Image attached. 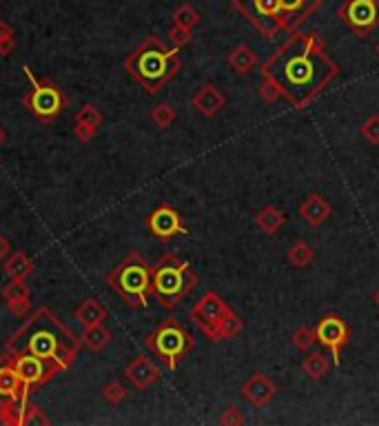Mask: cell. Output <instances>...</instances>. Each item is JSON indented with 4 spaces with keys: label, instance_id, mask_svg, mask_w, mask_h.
Returning <instances> with one entry per match:
<instances>
[{
    "label": "cell",
    "instance_id": "cell-1",
    "mask_svg": "<svg viewBox=\"0 0 379 426\" xmlns=\"http://www.w3.org/2000/svg\"><path fill=\"white\" fill-rule=\"evenodd\" d=\"M337 65L326 56L320 33H293V38L262 65V76L271 78L282 98L304 109L337 76Z\"/></svg>",
    "mask_w": 379,
    "mask_h": 426
},
{
    "label": "cell",
    "instance_id": "cell-2",
    "mask_svg": "<svg viewBox=\"0 0 379 426\" xmlns=\"http://www.w3.org/2000/svg\"><path fill=\"white\" fill-rule=\"evenodd\" d=\"M82 347V337H78L69 326L60 322L52 309H38L27 322H22L18 331H14L5 342L7 353H31L42 360L56 362L60 369H69L76 362Z\"/></svg>",
    "mask_w": 379,
    "mask_h": 426
},
{
    "label": "cell",
    "instance_id": "cell-3",
    "mask_svg": "<svg viewBox=\"0 0 379 426\" xmlns=\"http://www.w3.org/2000/svg\"><path fill=\"white\" fill-rule=\"evenodd\" d=\"M125 69L146 93L153 96L160 91L169 80H173L180 74L182 60L178 54V47L167 50L160 43V38L149 36L136 52L127 56Z\"/></svg>",
    "mask_w": 379,
    "mask_h": 426
},
{
    "label": "cell",
    "instance_id": "cell-4",
    "mask_svg": "<svg viewBox=\"0 0 379 426\" xmlns=\"http://www.w3.org/2000/svg\"><path fill=\"white\" fill-rule=\"evenodd\" d=\"M107 282L114 294L125 302L127 309H146L151 294V266L140 253H129L107 275Z\"/></svg>",
    "mask_w": 379,
    "mask_h": 426
},
{
    "label": "cell",
    "instance_id": "cell-5",
    "mask_svg": "<svg viewBox=\"0 0 379 426\" xmlns=\"http://www.w3.org/2000/svg\"><path fill=\"white\" fill-rule=\"evenodd\" d=\"M198 284V275L193 273L191 264L176 258V255H162L151 266V294L164 309H176Z\"/></svg>",
    "mask_w": 379,
    "mask_h": 426
},
{
    "label": "cell",
    "instance_id": "cell-6",
    "mask_svg": "<svg viewBox=\"0 0 379 426\" xmlns=\"http://www.w3.org/2000/svg\"><path fill=\"white\" fill-rule=\"evenodd\" d=\"M144 347L160 358L169 371H176L193 349V335L176 318H164L151 333H146Z\"/></svg>",
    "mask_w": 379,
    "mask_h": 426
},
{
    "label": "cell",
    "instance_id": "cell-7",
    "mask_svg": "<svg viewBox=\"0 0 379 426\" xmlns=\"http://www.w3.org/2000/svg\"><path fill=\"white\" fill-rule=\"evenodd\" d=\"M22 71L31 84V89L22 98L24 109H27L33 118H38L40 123H52V120H56L67 107V96L60 91L54 82L36 78L33 71L27 65L22 67Z\"/></svg>",
    "mask_w": 379,
    "mask_h": 426
},
{
    "label": "cell",
    "instance_id": "cell-8",
    "mask_svg": "<svg viewBox=\"0 0 379 426\" xmlns=\"http://www.w3.org/2000/svg\"><path fill=\"white\" fill-rule=\"evenodd\" d=\"M3 360H7L11 367L16 369L18 377L22 380V384L27 386V391L31 393L33 388L42 386L45 382L52 380L54 375H58L60 369L56 362H49V360H42L38 356H31V353H7Z\"/></svg>",
    "mask_w": 379,
    "mask_h": 426
},
{
    "label": "cell",
    "instance_id": "cell-9",
    "mask_svg": "<svg viewBox=\"0 0 379 426\" xmlns=\"http://www.w3.org/2000/svg\"><path fill=\"white\" fill-rule=\"evenodd\" d=\"M231 309L229 304L219 298L215 291H206V294L193 304V309H191V313H189V318H191V322H195L198 324V328L200 331L211 340V335H213V328L219 324V320L224 318V315H229Z\"/></svg>",
    "mask_w": 379,
    "mask_h": 426
},
{
    "label": "cell",
    "instance_id": "cell-10",
    "mask_svg": "<svg viewBox=\"0 0 379 426\" xmlns=\"http://www.w3.org/2000/svg\"><path fill=\"white\" fill-rule=\"evenodd\" d=\"M47 426L49 420L42 411L31 404L29 397H7L0 400V426Z\"/></svg>",
    "mask_w": 379,
    "mask_h": 426
},
{
    "label": "cell",
    "instance_id": "cell-11",
    "mask_svg": "<svg viewBox=\"0 0 379 426\" xmlns=\"http://www.w3.org/2000/svg\"><path fill=\"white\" fill-rule=\"evenodd\" d=\"M315 337H317V344H322L324 349L331 351V358L335 364H339V351L341 347H346L350 331L346 322L339 318V315H324V318L317 322L315 326Z\"/></svg>",
    "mask_w": 379,
    "mask_h": 426
},
{
    "label": "cell",
    "instance_id": "cell-12",
    "mask_svg": "<svg viewBox=\"0 0 379 426\" xmlns=\"http://www.w3.org/2000/svg\"><path fill=\"white\" fill-rule=\"evenodd\" d=\"M146 229L157 240H171L176 236H185L187 227L182 225L180 213L169 204H157L146 218Z\"/></svg>",
    "mask_w": 379,
    "mask_h": 426
},
{
    "label": "cell",
    "instance_id": "cell-13",
    "mask_svg": "<svg viewBox=\"0 0 379 426\" xmlns=\"http://www.w3.org/2000/svg\"><path fill=\"white\" fill-rule=\"evenodd\" d=\"M339 16L359 36H369L371 29L379 22V5L377 0H348L339 9Z\"/></svg>",
    "mask_w": 379,
    "mask_h": 426
},
{
    "label": "cell",
    "instance_id": "cell-14",
    "mask_svg": "<svg viewBox=\"0 0 379 426\" xmlns=\"http://www.w3.org/2000/svg\"><path fill=\"white\" fill-rule=\"evenodd\" d=\"M279 11H282V29L295 33L304 20H309V16L320 7L322 0H277Z\"/></svg>",
    "mask_w": 379,
    "mask_h": 426
},
{
    "label": "cell",
    "instance_id": "cell-15",
    "mask_svg": "<svg viewBox=\"0 0 379 426\" xmlns=\"http://www.w3.org/2000/svg\"><path fill=\"white\" fill-rule=\"evenodd\" d=\"M125 377L131 382L133 388L146 391V388L153 386L157 380H160V369H157V364L151 358L138 356L125 367Z\"/></svg>",
    "mask_w": 379,
    "mask_h": 426
},
{
    "label": "cell",
    "instance_id": "cell-16",
    "mask_svg": "<svg viewBox=\"0 0 379 426\" xmlns=\"http://www.w3.org/2000/svg\"><path fill=\"white\" fill-rule=\"evenodd\" d=\"M275 393H277V386H275L271 380H268L264 373H260V371L251 373L249 380L242 384V395H244V400H247L249 404L258 406V409L266 406L268 402L273 400Z\"/></svg>",
    "mask_w": 379,
    "mask_h": 426
},
{
    "label": "cell",
    "instance_id": "cell-17",
    "mask_svg": "<svg viewBox=\"0 0 379 426\" xmlns=\"http://www.w3.org/2000/svg\"><path fill=\"white\" fill-rule=\"evenodd\" d=\"M191 105H193V109H195V112H198L200 116L213 118V116H217V114L226 107V96L219 91L215 84L206 82V84H202V87L193 93Z\"/></svg>",
    "mask_w": 379,
    "mask_h": 426
},
{
    "label": "cell",
    "instance_id": "cell-18",
    "mask_svg": "<svg viewBox=\"0 0 379 426\" xmlns=\"http://www.w3.org/2000/svg\"><path fill=\"white\" fill-rule=\"evenodd\" d=\"M333 213V206L320 193H309L300 204V215L309 227H322Z\"/></svg>",
    "mask_w": 379,
    "mask_h": 426
},
{
    "label": "cell",
    "instance_id": "cell-19",
    "mask_svg": "<svg viewBox=\"0 0 379 426\" xmlns=\"http://www.w3.org/2000/svg\"><path fill=\"white\" fill-rule=\"evenodd\" d=\"M29 397L27 386L22 384L16 369L7 360L0 358V400L7 397Z\"/></svg>",
    "mask_w": 379,
    "mask_h": 426
},
{
    "label": "cell",
    "instance_id": "cell-20",
    "mask_svg": "<svg viewBox=\"0 0 379 426\" xmlns=\"http://www.w3.org/2000/svg\"><path fill=\"white\" fill-rule=\"evenodd\" d=\"M107 307L98 300V298H87L82 300L76 311H73V318H76L82 326H93V324H102L107 320Z\"/></svg>",
    "mask_w": 379,
    "mask_h": 426
},
{
    "label": "cell",
    "instance_id": "cell-21",
    "mask_svg": "<svg viewBox=\"0 0 379 426\" xmlns=\"http://www.w3.org/2000/svg\"><path fill=\"white\" fill-rule=\"evenodd\" d=\"M284 222H286V215L284 211H279L277 206H264V209L255 215V225H258V229H262L266 236L277 234V231L284 227Z\"/></svg>",
    "mask_w": 379,
    "mask_h": 426
},
{
    "label": "cell",
    "instance_id": "cell-22",
    "mask_svg": "<svg viewBox=\"0 0 379 426\" xmlns=\"http://www.w3.org/2000/svg\"><path fill=\"white\" fill-rule=\"evenodd\" d=\"M3 269L11 280H24L33 271V262L24 251H14V253H9Z\"/></svg>",
    "mask_w": 379,
    "mask_h": 426
},
{
    "label": "cell",
    "instance_id": "cell-23",
    "mask_svg": "<svg viewBox=\"0 0 379 426\" xmlns=\"http://www.w3.org/2000/svg\"><path fill=\"white\" fill-rule=\"evenodd\" d=\"M244 331V320L235 311H231L229 315H224L219 324L213 328V335H211V342H219V340H231V337H238Z\"/></svg>",
    "mask_w": 379,
    "mask_h": 426
},
{
    "label": "cell",
    "instance_id": "cell-24",
    "mask_svg": "<svg viewBox=\"0 0 379 426\" xmlns=\"http://www.w3.org/2000/svg\"><path fill=\"white\" fill-rule=\"evenodd\" d=\"M82 344L89 351H102L109 342H111V331L105 324H93V326H84L82 331Z\"/></svg>",
    "mask_w": 379,
    "mask_h": 426
},
{
    "label": "cell",
    "instance_id": "cell-25",
    "mask_svg": "<svg viewBox=\"0 0 379 426\" xmlns=\"http://www.w3.org/2000/svg\"><path fill=\"white\" fill-rule=\"evenodd\" d=\"M229 67L235 71V74L244 76L255 67V54L251 52V47L247 45H238L229 56Z\"/></svg>",
    "mask_w": 379,
    "mask_h": 426
},
{
    "label": "cell",
    "instance_id": "cell-26",
    "mask_svg": "<svg viewBox=\"0 0 379 426\" xmlns=\"http://www.w3.org/2000/svg\"><path fill=\"white\" fill-rule=\"evenodd\" d=\"M313 258H315V251L309 242H304V240H297L286 253V260L295 266V269H307V266L313 262Z\"/></svg>",
    "mask_w": 379,
    "mask_h": 426
},
{
    "label": "cell",
    "instance_id": "cell-27",
    "mask_svg": "<svg viewBox=\"0 0 379 426\" xmlns=\"http://www.w3.org/2000/svg\"><path fill=\"white\" fill-rule=\"evenodd\" d=\"M328 367H331V364H328L324 353H311V356L302 362V373L311 377V380H322L328 371Z\"/></svg>",
    "mask_w": 379,
    "mask_h": 426
},
{
    "label": "cell",
    "instance_id": "cell-28",
    "mask_svg": "<svg viewBox=\"0 0 379 426\" xmlns=\"http://www.w3.org/2000/svg\"><path fill=\"white\" fill-rule=\"evenodd\" d=\"M171 20H173V25H180V27H187V29H193L198 22L202 20L200 16V11L195 9L193 5L185 3V5H180L176 11H173V16H171Z\"/></svg>",
    "mask_w": 379,
    "mask_h": 426
},
{
    "label": "cell",
    "instance_id": "cell-29",
    "mask_svg": "<svg viewBox=\"0 0 379 426\" xmlns=\"http://www.w3.org/2000/svg\"><path fill=\"white\" fill-rule=\"evenodd\" d=\"M176 109L171 107L169 102H160V105H155L153 107V112H151V120H153V125L155 127H160V129H167L176 123Z\"/></svg>",
    "mask_w": 379,
    "mask_h": 426
},
{
    "label": "cell",
    "instance_id": "cell-30",
    "mask_svg": "<svg viewBox=\"0 0 379 426\" xmlns=\"http://www.w3.org/2000/svg\"><path fill=\"white\" fill-rule=\"evenodd\" d=\"M73 123H80V125H89V127H100L102 125V114L100 109H98L95 105H84L80 112L76 114V120Z\"/></svg>",
    "mask_w": 379,
    "mask_h": 426
},
{
    "label": "cell",
    "instance_id": "cell-31",
    "mask_svg": "<svg viewBox=\"0 0 379 426\" xmlns=\"http://www.w3.org/2000/svg\"><path fill=\"white\" fill-rule=\"evenodd\" d=\"M3 298L7 302L11 300H20V298H29V287L24 284V280H11L3 287Z\"/></svg>",
    "mask_w": 379,
    "mask_h": 426
},
{
    "label": "cell",
    "instance_id": "cell-32",
    "mask_svg": "<svg viewBox=\"0 0 379 426\" xmlns=\"http://www.w3.org/2000/svg\"><path fill=\"white\" fill-rule=\"evenodd\" d=\"M16 47V36H14V29L7 20H0V56H9L14 52Z\"/></svg>",
    "mask_w": 379,
    "mask_h": 426
},
{
    "label": "cell",
    "instance_id": "cell-33",
    "mask_svg": "<svg viewBox=\"0 0 379 426\" xmlns=\"http://www.w3.org/2000/svg\"><path fill=\"white\" fill-rule=\"evenodd\" d=\"M125 397H127V388H125V384L122 382H109L105 388H102V400L105 402H109V404H120V402H125Z\"/></svg>",
    "mask_w": 379,
    "mask_h": 426
},
{
    "label": "cell",
    "instance_id": "cell-34",
    "mask_svg": "<svg viewBox=\"0 0 379 426\" xmlns=\"http://www.w3.org/2000/svg\"><path fill=\"white\" fill-rule=\"evenodd\" d=\"M317 342L315 337V328H309V326H300L295 333H293V344H295L300 351H309L313 344Z\"/></svg>",
    "mask_w": 379,
    "mask_h": 426
},
{
    "label": "cell",
    "instance_id": "cell-35",
    "mask_svg": "<svg viewBox=\"0 0 379 426\" xmlns=\"http://www.w3.org/2000/svg\"><path fill=\"white\" fill-rule=\"evenodd\" d=\"M167 38L171 40V45L173 47H185V45H189L191 43V38H193V31L191 29H187V27H180V25H173L169 29V33H167Z\"/></svg>",
    "mask_w": 379,
    "mask_h": 426
},
{
    "label": "cell",
    "instance_id": "cell-36",
    "mask_svg": "<svg viewBox=\"0 0 379 426\" xmlns=\"http://www.w3.org/2000/svg\"><path fill=\"white\" fill-rule=\"evenodd\" d=\"M260 96H262L264 102L271 105V102H275V100L282 98V89H279L271 78H264L262 84H260Z\"/></svg>",
    "mask_w": 379,
    "mask_h": 426
},
{
    "label": "cell",
    "instance_id": "cell-37",
    "mask_svg": "<svg viewBox=\"0 0 379 426\" xmlns=\"http://www.w3.org/2000/svg\"><path fill=\"white\" fill-rule=\"evenodd\" d=\"M359 133L371 144H379V116H371L369 120H366V123L359 127Z\"/></svg>",
    "mask_w": 379,
    "mask_h": 426
},
{
    "label": "cell",
    "instance_id": "cell-38",
    "mask_svg": "<svg viewBox=\"0 0 379 426\" xmlns=\"http://www.w3.org/2000/svg\"><path fill=\"white\" fill-rule=\"evenodd\" d=\"M219 424L224 426H238V424H247V418L238 406H229L222 416H219Z\"/></svg>",
    "mask_w": 379,
    "mask_h": 426
},
{
    "label": "cell",
    "instance_id": "cell-39",
    "mask_svg": "<svg viewBox=\"0 0 379 426\" xmlns=\"http://www.w3.org/2000/svg\"><path fill=\"white\" fill-rule=\"evenodd\" d=\"M9 304V311L16 315V318H24L29 311H31V300L29 298H20V300H11Z\"/></svg>",
    "mask_w": 379,
    "mask_h": 426
},
{
    "label": "cell",
    "instance_id": "cell-40",
    "mask_svg": "<svg viewBox=\"0 0 379 426\" xmlns=\"http://www.w3.org/2000/svg\"><path fill=\"white\" fill-rule=\"evenodd\" d=\"M76 127H73V133H76V138L80 140V142H89L93 136H95V127H89V125H80V123H73Z\"/></svg>",
    "mask_w": 379,
    "mask_h": 426
},
{
    "label": "cell",
    "instance_id": "cell-41",
    "mask_svg": "<svg viewBox=\"0 0 379 426\" xmlns=\"http://www.w3.org/2000/svg\"><path fill=\"white\" fill-rule=\"evenodd\" d=\"M11 253V247H9V240L5 236H0V262H5Z\"/></svg>",
    "mask_w": 379,
    "mask_h": 426
},
{
    "label": "cell",
    "instance_id": "cell-42",
    "mask_svg": "<svg viewBox=\"0 0 379 426\" xmlns=\"http://www.w3.org/2000/svg\"><path fill=\"white\" fill-rule=\"evenodd\" d=\"M5 138H7V136H5V129H3V127H0V144H3V142H5Z\"/></svg>",
    "mask_w": 379,
    "mask_h": 426
},
{
    "label": "cell",
    "instance_id": "cell-43",
    "mask_svg": "<svg viewBox=\"0 0 379 426\" xmlns=\"http://www.w3.org/2000/svg\"><path fill=\"white\" fill-rule=\"evenodd\" d=\"M375 302H377V307H379V291H377V294H375Z\"/></svg>",
    "mask_w": 379,
    "mask_h": 426
},
{
    "label": "cell",
    "instance_id": "cell-44",
    "mask_svg": "<svg viewBox=\"0 0 379 426\" xmlns=\"http://www.w3.org/2000/svg\"><path fill=\"white\" fill-rule=\"evenodd\" d=\"M375 54H377V56H379V45H377V47H375Z\"/></svg>",
    "mask_w": 379,
    "mask_h": 426
}]
</instances>
